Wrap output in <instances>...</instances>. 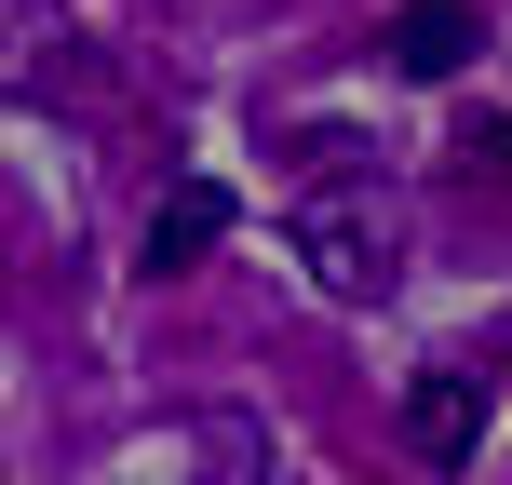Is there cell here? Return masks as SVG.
Listing matches in <instances>:
<instances>
[{"label":"cell","instance_id":"cell-2","mask_svg":"<svg viewBox=\"0 0 512 485\" xmlns=\"http://www.w3.org/2000/svg\"><path fill=\"white\" fill-rule=\"evenodd\" d=\"M405 445L432 472H459L472 445H486V364H432V378L405 391Z\"/></svg>","mask_w":512,"mask_h":485},{"label":"cell","instance_id":"cell-5","mask_svg":"<svg viewBox=\"0 0 512 485\" xmlns=\"http://www.w3.org/2000/svg\"><path fill=\"white\" fill-rule=\"evenodd\" d=\"M459 189H512V122H472L459 135Z\"/></svg>","mask_w":512,"mask_h":485},{"label":"cell","instance_id":"cell-4","mask_svg":"<svg viewBox=\"0 0 512 485\" xmlns=\"http://www.w3.org/2000/svg\"><path fill=\"white\" fill-rule=\"evenodd\" d=\"M216 230H230V189H216V176H176V189L149 203V270H189Z\"/></svg>","mask_w":512,"mask_h":485},{"label":"cell","instance_id":"cell-1","mask_svg":"<svg viewBox=\"0 0 512 485\" xmlns=\"http://www.w3.org/2000/svg\"><path fill=\"white\" fill-rule=\"evenodd\" d=\"M283 243H297L337 297H391V270H405V203H391L378 176H324L297 216H283Z\"/></svg>","mask_w":512,"mask_h":485},{"label":"cell","instance_id":"cell-3","mask_svg":"<svg viewBox=\"0 0 512 485\" xmlns=\"http://www.w3.org/2000/svg\"><path fill=\"white\" fill-rule=\"evenodd\" d=\"M378 41H391V68H405V81H459V68H472V41H486V27H472L459 0H405V14H391Z\"/></svg>","mask_w":512,"mask_h":485}]
</instances>
